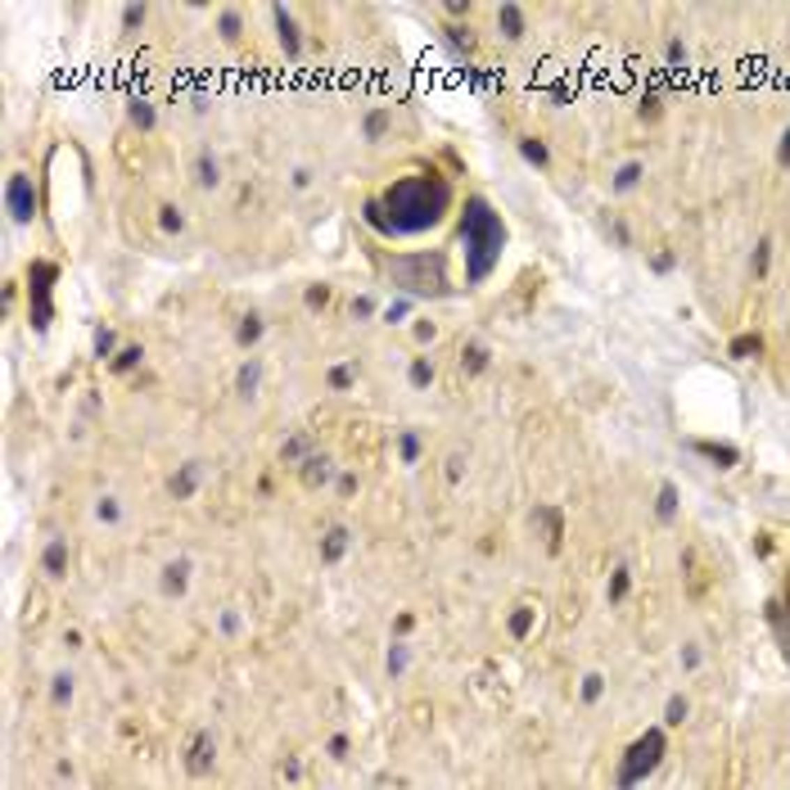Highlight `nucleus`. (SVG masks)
<instances>
[{"mask_svg": "<svg viewBox=\"0 0 790 790\" xmlns=\"http://www.w3.org/2000/svg\"><path fill=\"white\" fill-rule=\"evenodd\" d=\"M384 317H388V321H402V317H407V303H393V307H388Z\"/></svg>", "mask_w": 790, "mask_h": 790, "instance_id": "obj_48", "label": "nucleus"}, {"mask_svg": "<svg viewBox=\"0 0 790 790\" xmlns=\"http://www.w3.org/2000/svg\"><path fill=\"white\" fill-rule=\"evenodd\" d=\"M136 361H140V348H122V352H118V361H113V370H131Z\"/></svg>", "mask_w": 790, "mask_h": 790, "instance_id": "obj_35", "label": "nucleus"}, {"mask_svg": "<svg viewBox=\"0 0 790 790\" xmlns=\"http://www.w3.org/2000/svg\"><path fill=\"white\" fill-rule=\"evenodd\" d=\"M73 696V678H54V700H68Z\"/></svg>", "mask_w": 790, "mask_h": 790, "instance_id": "obj_40", "label": "nucleus"}, {"mask_svg": "<svg viewBox=\"0 0 790 790\" xmlns=\"http://www.w3.org/2000/svg\"><path fill=\"white\" fill-rule=\"evenodd\" d=\"M447 204H452V185H447L443 176H434V172L397 181V185H388L384 199H379V208H388V231H397V235H416V231L439 226Z\"/></svg>", "mask_w": 790, "mask_h": 790, "instance_id": "obj_1", "label": "nucleus"}, {"mask_svg": "<svg viewBox=\"0 0 790 790\" xmlns=\"http://www.w3.org/2000/svg\"><path fill=\"white\" fill-rule=\"evenodd\" d=\"M352 379H357V366H335L330 370V388H348Z\"/></svg>", "mask_w": 790, "mask_h": 790, "instance_id": "obj_27", "label": "nucleus"}, {"mask_svg": "<svg viewBox=\"0 0 790 790\" xmlns=\"http://www.w3.org/2000/svg\"><path fill=\"white\" fill-rule=\"evenodd\" d=\"M655 515H660V519H673V515H678V488H673V483H664V488H660Z\"/></svg>", "mask_w": 790, "mask_h": 790, "instance_id": "obj_15", "label": "nucleus"}, {"mask_svg": "<svg viewBox=\"0 0 790 790\" xmlns=\"http://www.w3.org/2000/svg\"><path fill=\"white\" fill-rule=\"evenodd\" d=\"M731 357H736V361H745V357H759V352H764V339H759V335H736V339H731Z\"/></svg>", "mask_w": 790, "mask_h": 790, "instance_id": "obj_13", "label": "nucleus"}, {"mask_svg": "<svg viewBox=\"0 0 790 790\" xmlns=\"http://www.w3.org/2000/svg\"><path fill=\"white\" fill-rule=\"evenodd\" d=\"M402 664H407V651H402V646H397V651L388 655V673H402Z\"/></svg>", "mask_w": 790, "mask_h": 790, "instance_id": "obj_41", "label": "nucleus"}, {"mask_svg": "<svg viewBox=\"0 0 790 790\" xmlns=\"http://www.w3.org/2000/svg\"><path fill=\"white\" fill-rule=\"evenodd\" d=\"M217 181H222V167L204 154V158H199V185H217Z\"/></svg>", "mask_w": 790, "mask_h": 790, "instance_id": "obj_20", "label": "nucleus"}, {"mask_svg": "<svg viewBox=\"0 0 790 790\" xmlns=\"http://www.w3.org/2000/svg\"><path fill=\"white\" fill-rule=\"evenodd\" d=\"M384 131H388V113H384V109H375V113L366 118V136H370V140H379Z\"/></svg>", "mask_w": 790, "mask_h": 790, "instance_id": "obj_22", "label": "nucleus"}, {"mask_svg": "<svg viewBox=\"0 0 790 790\" xmlns=\"http://www.w3.org/2000/svg\"><path fill=\"white\" fill-rule=\"evenodd\" d=\"M95 515H100V519H109V524H113V519H118L122 510H118V501H113V497H104L100 506H95Z\"/></svg>", "mask_w": 790, "mask_h": 790, "instance_id": "obj_36", "label": "nucleus"}, {"mask_svg": "<svg viewBox=\"0 0 790 790\" xmlns=\"http://www.w3.org/2000/svg\"><path fill=\"white\" fill-rule=\"evenodd\" d=\"M461 244H465V280L479 284L488 280V271L501 262V249H506V226L501 217L492 213L488 199H465L461 208Z\"/></svg>", "mask_w": 790, "mask_h": 790, "instance_id": "obj_2", "label": "nucleus"}, {"mask_svg": "<svg viewBox=\"0 0 790 790\" xmlns=\"http://www.w3.org/2000/svg\"><path fill=\"white\" fill-rule=\"evenodd\" d=\"M623 596H628V569L618 565L614 578H610V601H623Z\"/></svg>", "mask_w": 790, "mask_h": 790, "instance_id": "obj_28", "label": "nucleus"}, {"mask_svg": "<svg viewBox=\"0 0 790 790\" xmlns=\"http://www.w3.org/2000/svg\"><path fill=\"white\" fill-rule=\"evenodd\" d=\"M519 149H524V158H529V163H538V167H547V163H551L547 145H542V140H533V136H524V140H519Z\"/></svg>", "mask_w": 790, "mask_h": 790, "instance_id": "obj_17", "label": "nucleus"}, {"mask_svg": "<svg viewBox=\"0 0 790 790\" xmlns=\"http://www.w3.org/2000/svg\"><path fill=\"white\" fill-rule=\"evenodd\" d=\"M497 23H501V32H506L510 41H519V36H524V9H519V5H501L497 9Z\"/></svg>", "mask_w": 790, "mask_h": 790, "instance_id": "obj_10", "label": "nucleus"}, {"mask_svg": "<svg viewBox=\"0 0 790 790\" xmlns=\"http://www.w3.org/2000/svg\"><path fill=\"white\" fill-rule=\"evenodd\" d=\"M213 754H217L213 736H208V731H199V736H195V745H190V759H185V768H190L195 777H204L208 768H213Z\"/></svg>", "mask_w": 790, "mask_h": 790, "instance_id": "obj_7", "label": "nucleus"}, {"mask_svg": "<svg viewBox=\"0 0 790 790\" xmlns=\"http://www.w3.org/2000/svg\"><path fill=\"white\" fill-rule=\"evenodd\" d=\"M294 185H298V190L312 185V167H298V172H294Z\"/></svg>", "mask_w": 790, "mask_h": 790, "instance_id": "obj_46", "label": "nucleus"}, {"mask_svg": "<svg viewBox=\"0 0 790 790\" xmlns=\"http://www.w3.org/2000/svg\"><path fill=\"white\" fill-rule=\"evenodd\" d=\"M370 312H375V303H370V298H357V303H352V317H370Z\"/></svg>", "mask_w": 790, "mask_h": 790, "instance_id": "obj_45", "label": "nucleus"}, {"mask_svg": "<svg viewBox=\"0 0 790 790\" xmlns=\"http://www.w3.org/2000/svg\"><path fill=\"white\" fill-rule=\"evenodd\" d=\"M5 204H9V217L14 222H32L36 217V190H32V176H9L5 185Z\"/></svg>", "mask_w": 790, "mask_h": 790, "instance_id": "obj_6", "label": "nucleus"}, {"mask_svg": "<svg viewBox=\"0 0 790 790\" xmlns=\"http://www.w3.org/2000/svg\"><path fill=\"white\" fill-rule=\"evenodd\" d=\"M326 298H330L326 284H321V289H307V303H312V307H326Z\"/></svg>", "mask_w": 790, "mask_h": 790, "instance_id": "obj_44", "label": "nucleus"}, {"mask_svg": "<svg viewBox=\"0 0 790 790\" xmlns=\"http://www.w3.org/2000/svg\"><path fill=\"white\" fill-rule=\"evenodd\" d=\"M303 452H307V439H294V443H284V461H298Z\"/></svg>", "mask_w": 790, "mask_h": 790, "instance_id": "obj_39", "label": "nucleus"}, {"mask_svg": "<svg viewBox=\"0 0 790 790\" xmlns=\"http://www.w3.org/2000/svg\"><path fill=\"white\" fill-rule=\"evenodd\" d=\"M397 447H402V461H416V456H420V439H416V434H402Z\"/></svg>", "mask_w": 790, "mask_h": 790, "instance_id": "obj_31", "label": "nucleus"}, {"mask_svg": "<svg viewBox=\"0 0 790 790\" xmlns=\"http://www.w3.org/2000/svg\"><path fill=\"white\" fill-rule=\"evenodd\" d=\"M660 759H664V731L660 727H651L646 736H637L632 740V750L623 754V768H618V786L623 790H632L641 777H651L655 768H660Z\"/></svg>", "mask_w": 790, "mask_h": 790, "instance_id": "obj_4", "label": "nucleus"}, {"mask_svg": "<svg viewBox=\"0 0 790 790\" xmlns=\"http://www.w3.org/2000/svg\"><path fill=\"white\" fill-rule=\"evenodd\" d=\"M430 379H434L430 357H416V361H411V384H430Z\"/></svg>", "mask_w": 790, "mask_h": 790, "instance_id": "obj_25", "label": "nucleus"}, {"mask_svg": "<svg viewBox=\"0 0 790 790\" xmlns=\"http://www.w3.org/2000/svg\"><path fill=\"white\" fill-rule=\"evenodd\" d=\"M113 352V330H95V357H109Z\"/></svg>", "mask_w": 790, "mask_h": 790, "instance_id": "obj_33", "label": "nucleus"}, {"mask_svg": "<svg viewBox=\"0 0 790 790\" xmlns=\"http://www.w3.org/2000/svg\"><path fill=\"white\" fill-rule=\"evenodd\" d=\"M393 280L411 294H447L443 253H416V258H393Z\"/></svg>", "mask_w": 790, "mask_h": 790, "instance_id": "obj_3", "label": "nucleus"}, {"mask_svg": "<svg viewBox=\"0 0 790 790\" xmlns=\"http://www.w3.org/2000/svg\"><path fill=\"white\" fill-rule=\"evenodd\" d=\"M777 158H782V163H790V131L782 136V145H777Z\"/></svg>", "mask_w": 790, "mask_h": 790, "instance_id": "obj_47", "label": "nucleus"}, {"mask_svg": "<svg viewBox=\"0 0 790 790\" xmlns=\"http://www.w3.org/2000/svg\"><path fill=\"white\" fill-rule=\"evenodd\" d=\"M768 262H773V244H768V240H759L754 258H750V266H754V275H768Z\"/></svg>", "mask_w": 790, "mask_h": 790, "instance_id": "obj_19", "label": "nucleus"}, {"mask_svg": "<svg viewBox=\"0 0 790 790\" xmlns=\"http://www.w3.org/2000/svg\"><path fill=\"white\" fill-rule=\"evenodd\" d=\"M54 262H36L32 266V275H27V294H32V321H36V330H45L50 326V280H54Z\"/></svg>", "mask_w": 790, "mask_h": 790, "instance_id": "obj_5", "label": "nucleus"}, {"mask_svg": "<svg viewBox=\"0 0 790 790\" xmlns=\"http://www.w3.org/2000/svg\"><path fill=\"white\" fill-rule=\"evenodd\" d=\"M222 36H226V41L240 36V14H235V9H226V14H222Z\"/></svg>", "mask_w": 790, "mask_h": 790, "instance_id": "obj_30", "label": "nucleus"}, {"mask_svg": "<svg viewBox=\"0 0 790 790\" xmlns=\"http://www.w3.org/2000/svg\"><path fill=\"white\" fill-rule=\"evenodd\" d=\"M465 366H470V370H483V366H488V348H483V344H470V348H465Z\"/></svg>", "mask_w": 790, "mask_h": 790, "instance_id": "obj_23", "label": "nucleus"}, {"mask_svg": "<svg viewBox=\"0 0 790 790\" xmlns=\"http://www.w3.org/2000/svg\"><path fill=\"white\" fill-rule=\"evenodd\" d=\"M258 335H262L258 317H249V321H244V326H240V344H253V339H258Z\"/></svg>", "mask_w": 790, "mask_h": 790, "instance_id": "obj_37", "label": "nucleus"}, {"mask_svg": "<svg viewBox=\"0 0 790 790\" xmlns=\"http://www.w3.org/2000/svg\"><path fill=\"white\" fill-rule=\"evenodd\" d=\"M199 479H204V465H199V461H190L181 474H172V492H176V497H190V492L199 488Z\"/></svg>", "mask_w": 790, "mask_h": 790, "instance_id": "obj_11", "label": "nucleus"}, {"mask_svg": "<svg viewBox=\"0 0 790 790\" xmlns=\"http://www.w3.org/2000/svg\"><path fill=\"white\" fill-rule=\"evenodd\" d=\"M669 63H687V50H682V41H669Z\"/></svg>", "mask_w": 790, "mask_h": 790, "instance_id": "obj_42", "label": "nucleus"}, {"mask_svg": "<svg viewBox=\"0 0 790 790\" xmlns=\"http://www.w3.org/2000/svg\"><path fill=\"white\" fill-rule=\"evenodd\" d=\"M682 718H687V700L673 696V700H669V709H664V722H669V727H678Z\"/></svg>", "mask_w": 790, "mask_h": 790, "instance_id": "obj_26", "label": "nucleus"}, {"mask_svg": "<svg viewBox=\"0 0 790 790\" xmlns=\"http://www.w3.org/2000/svg\"><path fill=\"white\" fill-rule=\"evenodd\" d=\"M637 181H641V163H623L618 176H614V190H632Z\"/></svg>", "mask_w": 790, "mask_h": 790, "instance_id": "obj_18", "label": "nucleus"}, {"mask_svg": "<svg viewBox=\"0 0 790 790\" xmlns=\"http://www.w3.org/2000/svg\"><path fill=\"white\" fill-rule=\"evenodd\" d=\"M131 122H136V127H154V109H149L145 100L131 104Z\"/></svg>", "mask_w": 790, "mask_h": 790, "instance_id": "obj_29", "label": "nucleus"}, {"mask_svg": "<svg viewBox=\"0 0 790 790\" xmlns=\"http://www.w3.org/2000/svg\"><path fill=\"white\" fill-rule=\"evenodd\" d=\"M348 551V529L339 524V529H330L326 533V547H321V560H339Z\"/></svg>", "mask_w": 790, "mask_h": 790, "instance_id": "obj_12", "label": "nucleus"}, {"mask_svg": "<svg viewBox=\"0 0 790 790\" xmlns=\"http://www.w3.org/2000/svg\"><path fill=\"white\" fill-rule=\"evenodd\" d=\"M529 628H533V610H515V618H510V632H515V637H524Z\"/></svg>", "mask_w": 790, "mask_h": 790, "instance_id": "obj_32", "label": "nucleus"}, {"mask_svg": "<svg viewBox=\"0 0 790 790\" xmlns=\"http://www.w3.org/2000/svg\"><path fill=\"white\" fill-rule=\"evenodd\" d=\"M601 673H587V678H583V700H596V696H601Z\"/></svg>", "mask_w": 790, "mask_h": 790, "instance_id": "obj_34", "label": "nucleus"}, {"mask_svg": "<svg viewBox=\"0 0 790 790\" xmlns=\"http://www.w3.org/2000/svg\"><path fill=\"white\" fill-rule=\"evenodd\" d=\"M185 574H190V565H185V560H181V565H167V578H163V583H167V592H181V587H185Z\"/></svg>", "mask_w": 790, "mask_h": 790, "instance_id": "obj_21", "label": "nucleus"}, {"mask_svg": "<svg viewBox=\"0 0 790 790\" xmlns=\"http://www.w3.org/2000/svg\"><path fill=\"white\" fill-rule=\"evenodd\" d=\"M122 23H127V27L145 23V5H127V9H122Z\"/></svg>", "mask_w": 790, "mask_h": 790, "instance_id": "obj_38", "label": "nucleus"}, {"mask_svg": "<svg viewBox=\"0 0 790 790\" xmlns=\"http://www.w3.org/2000/svg\"><path fill=\"white\" fill-rule=\"evenodd\" d=\"M163 226H167V231H181V213H176V208H163Z\"/></svg>", "mask_w": 790, "mask_h": 790, "instance_id": "obj_43", "label": "nucleus"}, {"mask_svg": "<svg viewBox=\"0 0 790 790\" xmlns=\"http://www.w3.org/2000/svg\"><path fill=\"white\" fill-rule=\"evenodd\" d=\"M696 452H700V456H709V461H713V465H722V470L740 461V452H736L731 443H709V439H700V443H696Z\"/></svg>", "mask_w": 790, "mask_h": 790, "instance_id": "obj_8", "label": "nucleus"}, {"mask_svg": "<svg viewBox=\"0 0 790 790\" xmlns=\"http://www.w3.org/2000/svg\"><path fill=\"white\" fill-rule=\"evenodd\" d=\"M41 565H45V574H54V578H59L63 569H68V542H63V538H54L50 547H45Z\"/></svg>", "mask_w": 790, "mask_h": 790, "instance_id": "obj_9", "label": "nucleus"}, {"mask_svg": "<svg viewBox=\"0 0 790 790\" xmlns=\"http://www.w3.org/2000/svg\"><path fill=\"white\" fill-rule=\"evenodd\" d=\"M275 27H280V41L289 54H298V32H294V18L284 14V9H275Z\"/></svg>", "mask_w": 790, "mask_h": 790, "instance_id": "obj_16", "label": "nucleus"}, {"mask_svg": "<svg viewBox=\"0 0 790 790\" xmlns=\"http://www.w3.org/2000/svg\"><path fill=\"white\" fill-rule=\"evenodd\" d=\"M258 375H262V366H258V361H249V366L240 370V393H253V388H258Z\"/></svg>", "mask_w": 790, "mask_h": 790, "instance_id": "obj_24", "label": "nucleus"}, {"mask_svg": "<svg viewBox=\"0 0 790 790\" xmlns=\"http://www.w3.org/2000/svg\"><path fill=\"white\" fill-rule=\"evenodd\" d=\"M303 465H307V470H303V479H307V488H317V483H326L330 474H335V470H330V461H326V456H307Z\"/></svg>", "mask_w": 790, "mask_h": 790, "instance_id": "obj_14", "label": "nucleus"}]
</instances>
